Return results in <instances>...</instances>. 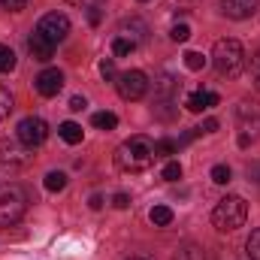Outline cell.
Masks as SVG:
<instances>
[{
  "label": "cell",
  "mask_w": 260,
  "mask_h": 260,
  "mask_svg": "<svg viewBox=\"0 0 260 260\" xmlns=\"http://www.w3.org/2000/svg\"><path fill=\"white\" fill-rule=\"evenodd\" d=\"M115 88H118L121 100H139V97H145V91H148V79H145L142 70H127V73L118 76Z\"/></svg>",
  "instance_id": "cell-6"
},
{
  "label": "cell",
  "mask_w": 260,
  "mask_h": 260,
  "mask_svg": "<svg viewBox=\"0 0 260 260\" xmlns=\"http://www.w3.org/2000/svg\"><path fill=\"white\" fill-rule=\"evenodd\" d=\"M15 70V52L9 46H0V73H12Z\"/></svg>",
  "instance_id": "cell-20"
},
{
  "label": "cell",
  "mask_w": 260,
  "mask_h": 260,
  "mask_svg": "<svg viewBox=\"0 0 260 260\" xmlns=\"http://www.w3.org/2000/svg\"><path fill=\"white\" fill-rule=\"evenodd\" d=\"M27 52L34 55V61H52V55H55V43H49L40 30H34V34L27 37Z\"/></svg>",
  "instance_id": "cell-11"
},
{
  "label": "cell",
  "mask_w": 260,
  "mask_h": 260,
  "mask_svg": "<svg viewBox=\"0 0 260 260\" xmlns=\"http://www.w3.org/2000/svg\"><path fill=\"white\" fill-rule=\"evenodd\" d=\"M251 79H254V88L260 91V52L254 55V61H251Z\"/></svg>",
  "instance_id": "cell-31"
},
{
  "label": "cell",
  "mask_w": 260,
  "mask_h": 260,
  "mask_svg": "<svg viewBox=\"0 0 260 260\" xmlns=\"http://www.w3.org/2000/svg\"><path fill=\"white\" fill-rule=\"evenodd\" d=\"M221 103V97L215 94V91H194L188 100H185V106L191 109V112H203V109H212V106H218Z\"/></svg>",
  "instance_id": "cell-13"
},
{
  "label": "cell",
  "mask_w": 260,
  "mask_h": 260,
  "mask_svg": "<svg viewBox=\"0 0 260 260\" xmlns=\"http://www.w3.org/2000/svg\"><path fill=\"white\" fill-rule=\"evenodd\" d=\"M112 206H115V209H127V206H130V197L127 194H115V197H112Z\"/></svg>",
  "instance_id": "cell-33"
},
{
  "label": "cell",
  "mask_w": 260,
  "mask_h": 260,
  "mask_svg": "<svg viewBox=\"0 0 260 260\" xmlns=\"http://www.w3.org/2000/svg\"><path fill=\"white\" fill-rule=\"evenodd\" d=\"M245 248H248V257L251 260H260V227L248 236V245H245Z\"/></svg>",
  "instance_id": "cell-26"
},
{
  "label": "cell",
  "mask_w": 260,
  "mask_h": 260,
  "mask_svg": "<svg viewBox=\"0 0 260 260\" xmlns=\"http://www.w3.org/2000/svg\"><path fill=\"white\" fill-rule=\"evenodd\" d=\"M160 176H164L167 182H179V179H182V164H179V160H170Z\"/></svg>",
  "instance_id": "cell-23"
},
{
  "label": "cell",
  "mask_w": 260,
  "mask_h": 260,
  "mask_svg": "<svg viewBox=\"0 0 260 260\" xmlns=\"http://www.w3.org/2000/svg\"><path fill=\"white\" fill-rule=\"evenodd\" d=\"M58 133H61V139H64V142H70V145L82 142V136H85V130L79 127L76 121H64V124L58 127Z\"/></svg>",
  "instance_id": "cell-14"
},
{
  "label": "cell",
  "mask_w": 260,
  "mask_h": 260,
  "mask_svg": "<svg viewBox=\"0 0 260 260\" xmlns=\"http://www.w3.org/2000/svg\"><path fill=\"white\" fill-rule=\"evenodd\" d=\"M24 209H27V194L21 185H0V227L18 224Z\"/></svg>",
  "instance_id": "cell-4"
},
{
  "label": "cell",
  "mask_w": 260,
  "mask_h": 260,
  "mask_svg": "<svg viewBox=\"0 0 260 260\" xmlns=\"http://www.w3.org/2000/svg\"><path fill=\"white\" fill-rule=\"evenodd\" d=\"M85 106H88V103H85V97H73V100H70V109H73V112H82Z\"/></svg>",
  "instance_id": "cell-34"
},
{
  "label": "cell",
  "mask_w": 260,
  "mask_h": 260,
  "mask_svg": "<svg viewBox=\"0 0 260 260\" xmlns=\"http://www.w3.org/2000/svg\"><path fill=\"white\" fill-rule=\"evenodd\" d=\"M91 124L100 127V130H115L118 127V115H115V112H94Z\"/></svg>",
  "instance_id": "cell-15"
},
{
  "label": "cell",
  "mask_w": 260,
  "mask_h": 260,
  "mask_svg": "<svg viewBox=\"0 0 260 260\" xmlns=\"http://www.w3.org/2000/svg\"><path fill=\"white\" fill-rule=\"evenodd\" d=\"M173 260H206V251H203L200 245H182Z\"/></svg>",
  "instance_id": "cell-17"
},
{
  "label": "cell",
  "mask_w": 260,
  "mask_h": 260,
  "mask_svg": "<svg viewBox=\"0 0 260 260\" xmlns=\"http://www.w3.org/2000/svg\"><path fill=\"white\" fill-rule=\"evenodd\" d=\"M233 179V173H230V167H224V164H218V167H212V182L215 185H227Z\"/></svg>",
  "instance_id": "cell-22"
},
{
  "label": "cell",
  "mask_w": 260,
  "mask_h": 260,
  "mask_svg": "<svg viewBox=\"0 0 260 260\" xmlns=\"http://www.w3.org/2000/svg\"><path fill=\"white\" fill-rule=\"evenodd\" d=\"M239 124L245 130V136L251 133V139H254V133L260 130V109L254 103H242L239 106Z\"/></svg>",
  "instance_id": "cell-12"
},
{
  "label": "cell",
  "mask_w": 260,
  "mask_h": 260,
  "mask_svg": "<svg viewBox=\"0 0 260 260\" xmlns=\"http://www.w3.org/2000/svg\"><path fill=\"white\" fill-rule=\"evenodd\" d=\"M91 209H103V197H100V194L91 197Z\"/></svg>",
  "instance_id": "cell-37"
},
{
  "label": "cell",
  "mask_w": 260,
  "mask_h": 260,
  "mask_svg": "<svg viewBox=\"0 0 260 260\" xmlns=\"http://www.w3.org/2000/svg\"><path fill=\"white\" fill-rule=\"evenodd\" d=\"M245 218H248V206H245L242 197H224V200H218V206L212 209V224H215V230H221V233L239 230V227L245 224Z\"/></svg>",
  "instance_id": "cell-3"
},
{
  "label": "cell",
  "mask_w": 260,
  "mask_h": 260,
  "mask_svg": "<svg viewBox=\"0 0 260 260\" xmlns=\"http://www.w3.org/2000/svg\"><path fill=\"white\" fill-rule=\"evenodd\" d=\"M100 76L103 79H115V61L112 58H103L100 61Z\"/></svg>",
  "instance_id": "cell-28"
},
{
  "label": "cell",
  "mask_w": 260,
  "mask_h": 260,
  "mask_svg": "<svg viewBox=\"0 0 260 260\" xmlns=\"http://www.w3.org/2000/svg\"><path fill=\"white\" fill-rule=\"evenodd\" d=\"M197 130H200V133H215V130H218V121H215V118H206Z\"/></svg>",
  "instance_id": "cell-32"
},
{
  "label": "cell",
  "mask_w": 260,
  "mask_h": 260,
  "mask_svg": "<svg viewBox=\"0 0 260 260\" xmlns=\"http://www.w3.org/2000/svg\"><path fill=\"white\" fill-rule=\"evenodd\" d=\"M46 139H49V124H46L43 118L27 115V118L18 121V142H21V145L37 148V145H43Z\"/></svg>",
  "instance_id": "cell-5"
},
{
  "label": "cell",
  "mask_w": 260,
  "mask_h": 260,
  "mask_svg": "<svg viewBox=\"0 0 260 260\" xmlns=\"http://www.w3.org/2000/svg\"><path fill=\"white\" fill-rule=\"evenodd\" d=\"M88 21L91 24H100V6L97 9H88Z\"/></svg>",
  "instance_id": "cell-35"
},
{
  "label": "cell",
  "mask_w": 260,
  "mask_h": 260,
  "mask_svg": "<svg viewBox=\"0 0 260 260\" xmlns=\"http://www.w3.org/2000/svg\"><path fill=\"white\" fill-rule=\"evenodd\" d=\"M179 151V142L176 139H157L154 142V154L160 157V154H176Z\"/></svg>",
  "instance_id": "cell-21"
},
{
  "label": "cell",
  "mask_w": 260,
  "mask_h": 260,
  "mask_svg": "<svg viewBox=\"0 0 260 260\" xmlns=\"http://www.w3.org/2000/svg\"><path fill=\"white\" fill-rule=\"evenodd\" d=\"M139 3H145V0H139Z\"/></svg>",
  "instance_id": "cell-39"
},
{
  "label": "cell",
  "mask_w": 260,
  "mask_h": 260,
  "mask_svg": "<svg viewBox=\"0 0 260 260\" xmlns=\"http://www.w3.org/2000/svg\"><path fill=\"white\" fill-rule=\"evenodd\" d=\"M257 3L260 0H221V12H224L227 18L242 21V18H251V15L257 12Z\"/></svg>",
  "instance_id": "cell-10"
},
{
  "label": "cell",
  "mask_w": 260,
  "mask_h": 260,
  "mask_svg": "<svg viewBox=\"0 0 260 260\" xmlns=\"http://www.w3.org/2000/svg\"><path fill=\"white\" fill-rule=\"evenodd\" d=\"M212 64L218 70V76L224 79H236L245 70V49L239 40H218L212 49Z\"/></svg>",
  "instance_id": "cell-2"
},
{
  "label": "cell",
  "mask_w": 260,
  "mask_h": 260,
  "mask_svg": "<svg viewBox=\"0 0 260 260\" xmlns=\"http://www.w3.org/2000/svg\"><path fill=\"white\" fill-rule=\"evenodd\" d=\"M248 176H251V182H257V185H260V164L248 167Z\"/></svg>",
  "instance_id": "cell-36"
},
{
  "label": "cell",
  "mask_w": 260,
  "mask_h": 260,
  "mask_svg": "<svg viewBox=\"0 0 260 260\" xmlns=\"http://www.w3.org/2000/svg\"><path fill=\"white\" fill-rule=\"evenodd\" d=\"M9 112H12V94H9V91L0 85V121H3Z\"/></svg>",
  "instance_id": "cell-24"
},
{
  "label": "cell",
  "mask_w": 260,
  "mask_h": 260,
  "mask_svg": "<svg viewBox=\"0 0 260 260\" xmlns=\"http://www.w3.org/2000/svg\"><path fill=\"white\" fill-rule=\"evenodd\" d=\"M154 157H157L154 154V142L148 136H130L127 142H121L118 151H115V164L124 173H145L154 164Z\"/></svg>",
  "instance_id": "cell-1"
},
{
  "label": "cell",
  "mask_w": 260,
  "mask_h": 260,
  "mask_svg": "<svg viewBox=\"0 0 260 260\" xmlns=\"http://www.w3.org/2000/svg\"><path fill=\"white\" fill-rule=\"evenodd\" d=\"M133 49H136V43H130L127 37H118L112 43V55L115 58H127V55H133Z\"/></svg>",
  "instance_id": "cell-19"
},
{
  "label": "cell",
  "mask_w": 260,
  "mask_h": 260,
  "mask_svg": "<svg viewBox=\"0 0 260 260\" xmlns=\"http://www.w3.org/2000/svg\"><path fill=\"white\" fill-rule=\"evenodd\" d=\"M37 30L49 40V43H64L67 34H70V18H67L64 12H49V15H43L40 18V24H37Z\"/></svg>",
  "instance_id": "cell-7"
},
{
  "label": "cell",
  "mask_w": 260,
  "mask_h": 260,
  "mask_svg": "<svg viewBox=\"0 0 260 260\" xmlns=\"http://www.w3.org/2000/svg\"><path fill=\"white\" fill-rule=\"evenodd\" d=\"M64 188H67V176L61 170H52L46 176V191H64Z\"/></svg>",
  "instance_id": "cell-18"
},
{
  "label": "cell",
  "mask_w": 260,
  "mask_h": 260,
  "mask_svg": "<svg viewBox=\"0 0 260 260\" xmlns=\"http://www.w3.org/2000/svg\"><path fill=\"white\" fill-rule=\"evenodd\" d=\"M185 67L197 73V70H203V67H206V58H203L200 52H185Z\"/></svg>",
  "instance_id": "cell-25"
},
{
  "label": "cell",
  "mask_w": 260,
  "mask_h": 260,
  "mask_svg": "<svg viewBox=\"0 0 260 260\" xmlns=\"http://www.w3.org/2000/svg\"><path fill=\"white\" fill-rule=\"evenodd\" d=\"M67 3H73V6H82V9H97V6H103L106 0H67Z\"/></svg>",
  "instance_id": "cell-30"
},
{
  "label": "cell",
  "mask_w": 260,
  "mask_h": 260,
  "mask_svg": "<svg viewBox=\"0 0 260 260\" xmlns=\"http://www.w3.org/2000/svg\"><path fill=\"white\" fill-rule=\"evenodd\" d=\"M151 224H154V227L173 224V209H170V206H154V209H151Z\"/></svg>",
  "instance_id": "cell-16"
},
{
  "label": "cell",
  "mask_w": 260,
  "mask_h": 260,
  "mask_svg": "<svg viewBox=\"0 0 260 260\" xmlns=\"http://www.w3.org/2000/svg\"><path fill=\"white\" fill-rule=\"evenodd\" d=\"M34 85H37V91H40L43 97H55V94L64 88V73H61V70H43Z\"/></svg>",
  "instance_id": "cell-9"
},
{
  "label": "cell",
  "mask_w": 260,
  "mask_h": 260,
  "mask_svg": "<svg viewBox=\"0 0 260 260\" xmlns=\"http://www.w3.org/2000/svg\"><path fill=\"white\" fill-rule=\"evenodd\" d=\"M0 6L9 9V12H21V9L27 6V0H0Z\"/></svg>",
  "instance_id": "cell-29"
},
{
  "label": "cell",
  "mask_w": 260,
  "mask_h": 260,
  "mask_svg": "<svg viewBox=\"0 0 260 260\" xmlns=\"http://www.w3.org/2000/svg\"><path fill=\"white\" fill-rule=\"evenodd\" d=\"M170 37H173L176 43H188V37H191V27H188V24H176V27L170 30Z\"/></svg>",
  "instance_id": "cell-27"
},
{
  "label": "cell",
  "mask_w": 260,
  "mask_h": 260,
  "mask_svg": "<svg viewBox=\"0 0 260 260\" xmlns=\"http://www.w3.org/2000/svg\"><path fill=\"white\" fill-rule=\"evenodd\" d=\"M130 260H145V257H130Z\"/></svg>",
  "instance_id": "cell-38"
},
{
  "label": "cell",
  "mask_w": 260,
  "mask_h": 260,
  "mask_svg": "<svg viewBox=\"0 0 260 260\" xmlns=\"http://www.w3.org/2000/svg\"><path fill=\"white\" fill-rule=\"evenodd\" d=\"M27 145L12 142V139H0V170H15L27 164Z\"/></svg>",
  "instance_id": "cell-8"
}]
</instances>
